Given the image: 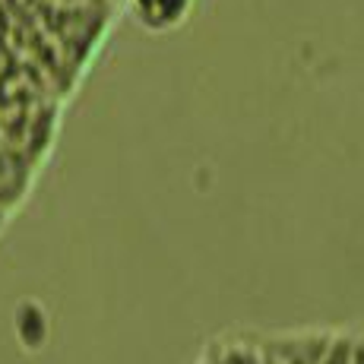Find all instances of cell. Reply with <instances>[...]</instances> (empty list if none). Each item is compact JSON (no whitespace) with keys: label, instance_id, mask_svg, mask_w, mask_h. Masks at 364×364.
Wrapping results in <instances>:
<instances>
[{"label":"cell","instance_id":"cell-1","mask_svg":"<svg viewBox=\"0 0 364 364\" xmlns=\"http://www.w3.org/2000/svg\"><path fill=\"white\" fill-rule=\"evenodd\" d=\"M336 326H298V330L263 333V348L276 364H320Z\"/></svg>","mask_w":364,"mask_h":364},{"label":"cell","instance_id":"cell-3","mask_svg":"<svg viewBox=\"0 0 364 364\" xmlns=\"http://www.w3.org/2000/svg\"><path fill=\"white\" fill-rule=\"evenodd\" d=\"M352 346H355V326H336L320 364H352Z\"/></svg>","mask_w":364,"mask_h":364},{"label":"cell","instance_id":"cell-2","mask_svg":"<svg viewBox=\"0 0 364 364\" xmlns=\"http://www.w3.org/2000/svg\"><path fill=\"white\" fill-rule=\"evenodd\" d=\"M197 0H130L136 19L152 32L178 29L187 16H191Z\"/></svg>","mask_w":364,"mask_h":364}]
</instances>
